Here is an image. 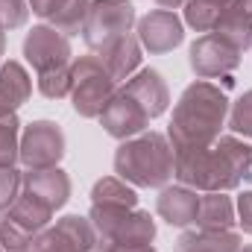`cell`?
<instances>
[{"instance_id":"9","label":"cell","mask_w":252,"mask_h":252,"mask_svg":"<svg viewBox=\"0 0 252 252\" xmlns=\"http://www.w3.org/2000/svg\"><path fill=\"white\" fill-rule=\"evenodd\" d=\"M24 59L32 64L35 73L70 67V62H73L70 38L62 35L59 30H53L50 24H38V27H32V30L27 32V38H24Z\"/></svg>"},{"instance_id":"1","label":"cell","mask_w":252,"mask_h":252,"mask_svg":"<svg viewBox=\"0 0 252 252\" xmlns=\"http://www.w3.org/2000/svg\"><path fill=\"white\" fill-rule=\"evenodd\" d=\"M173 179L199 193H229L244 182H252V144L238 135H220L211 147L176 153Z\"/></svg>"},{"instance_id":"35","label":"cell","mask_w":252,"mask_h":252,"mask_svg":"<svg viewBox=\"0 0 252 252\" xmlns=\"http://www.w3.org/2000/svg\"><path fill=\"white\" fill-rule=\"evenodd\" d=\"M238 252H252V247H241V250H238Z\"/></svg>"},{"instance_id":"6","label":"cell","mask_w":252,"mask_h":252,"mask_svg":"<svg viewBox=\"0 0 252 252\" xmlns=\"http://www.w3.org/2000/svg\"><path fill=\"white\" fill-rule=\"evenodd\" d=\"M88 220L97 229L100 244H124V247H141L156 241V220L150 211L141 208H100L91 205Z\"/></svg>"},{"instance_id":"16","label":"cell","mask_w":252,"mask_h":252,"mask_svg":"<svg viewBox=\"0 0 252 252\" xmlns=\"http://www.w3.org/2000/svg\"><path fill=\"white\" fill-rule=\"evenodd\" d=\"M241 53L252 47V0H226L220 24L214 30Z\"/></svg>"},{"instance_id":"21","label":"cell","mask_w":252,"mask_h":252,"mask_svg":"<svg viewBox=\"0 0 252 252\" xmlns=\"http://www.w3.org/2000/svg\"><path fill=\"white\" fill-rule=\"evenodd\" d=\"M91 205H100V208H138V193L121 176H103L91 188Z\"/></svg>"},{"instance_id":"11","label":"cell","mask_w":252,"mask_h":252,"mask_svg":"<svg viewBox=\"0 0 252 252\" xmlns=\"http://www.w3.org/2000/svg\"><path fill=\"white\" fill-rule=\"evenodd\" d=\"M135 35H138L141 47H144L150 56H161V53L176 50V47L185 41V24H182V18H179L176 12L153 9V12H147L144 18H138Z\"/></svg>"},{"instance_id":"13","label":"cell","mask_w":252,"mask_h":252,"mask_svg":"<svg viewBox=\"0 0 252 252\" xmlns=\"http://www.w3.org/2000/svg\"><path fill=\"white\" fill-rule=\"evenodd\" d=\"M150 121L153 118L141 109V103L135 97H129L124 88L115 94V100L100 115V126L106 129V135H112L118 141H126V138H135V135L147 132L150 129Z\"/></svg>"},{"instance_id":"7","label":"cell","mask_w":252,"mask_h":252,"mask_svg":"<svg viewBox=\"0 0 252 252\" xmlns=\"http://www.w3.org/2000/svg\"><path fill=\"white\" fill-rule=\"evenodd\" d=\"M64 132L56 121H32L21 129V164L27 170L59 167L64 158Z\"/></svg>"},{"instance_id":"34","label":"cell","mask_w":252,"mask_h":252,"mask_svg":"<svg viewBox=\"0 0 252 252\" xmlns=\"http://www.w3.org/2000/svg\"><path fill=\"white\" fill-rule=\"evenodd\" d=\"M3 56H6V30L0 27V64H3Z\"/></svg>"},{"instance_id":"2","label":"cell","mask_w":252,"mask_h":252,"mask_svg":"<svg viewBox=\"0 0 252 252\" xmlns=\"http://www.w3.org/2000/svg\"><path fill=\"white\" fill-rule=\"evenodd\" d=\"M229 106L232 103L220 85H214L208 79L190 82L182 91L179 103L173 106V118L167 126V141H170L173 153L211 147L223 135Z\"/></svg>"},{"instance_id":"5","label":"cell","mask_w":252,"mask_h":252,"mask_svg":"<svg viewBox=\"0 0 252 252\" xmlns=\"http://www.w3.org/2000/svg\"><path fill=\"white\" fill-rule=\"evenodd\" d=\"M135 24H138V15H135L132 0H91L85 27H82V38L100 56L115 41L129 35Z\"/></svg>"},{"instance_id":"10","label":"cell","mask_w":252,"mask_h":252,"mask_svg":"<svg viewBox=\"0 0 252 252\" xmlns=\"http://www.w3.org/2000/svg\"><path fill=\"white\" fill-rule=\"evenodd\" d=\"M241 50L235 44H229L223 35L217 32H205L199 35L188 47V64L196 73V79H214V76H226L241 64Z\"/></svg>"},{"instance_id":"29","label":"cell","mask_w":252,"mask_h":252,"mask_svg":"<svg viewBox=\"0 0 252 252\" xmlns=\"http://www.w3.org/2000/svg\"><path fill=\"white\" fill-rule=\"evenodd\" d=\"M30 18V3L27 0H0V27L3 30H18Z\"/></svg>"},{"instance_id":"4","label":"cell","mask_w":252,"mask_h":252,"mask_svg":"<svg viewBox=\"0 0 252 252\" xmlns=\"http://www.w3.org/2000/svg\"><path fill=\"white\" fill-rule=\"evenodd\" d=\"M118 91L121 82L106 70L100 56H79L70 62V106L79 118L100 121Z\"/></svg>"},{"instance_id":"25","label":"cell","mask_w":252,"mask_h":252,"mask_svg":"<svg viewBox=\"0 0 252 252\" xmlns=\"http://www.w3.org/2000/svg\"><path fill=\"white\" fill-rule=\"evenodd\" d=\"M229 129L232 135L244 138V141H252V88L244 91L232 106H229Z\"/></svg>"},{"instance_id":"36","label":"cell","mask_w":252,"mask_h":252,"mask_svg":"<svg viewBox=\"0 0 252 252\" xmlns=\"http://www.w3.org/2000/svg\"><path fill=\"white\" fill-rule=\"evenodd\" d=\"M0 252H3V247H0Z\"/></svg>"},{"instance_id":"23","label":"cell","mask_w":252,"mask_h":252,"mask_svg":"<svg viewBox=\"0 0 252 252\" xmlns=\"http://www.w3.org/2000/svg\"><path fill=\"white\" fill-rule=\"evenodd\" d=\"M21 129L18 115L0 118V167H15L21 161Z\"/></svg>"},{"instance_id":"24","label":"cell","mask_w":252,"mask_h":252,"mask_svg":"<svg viewBox=\"0 0 252 252\" xmlns=\"http://www.w3.org/2000/svg\"><path fill=\"white\" fill-rule=\"evenodd\" d=\"M88 6H91V0H67L47 24H50L53 30H59L62 35H67V38H70V35H79L82 27H85Z\"/></svg>"},{"instance_id":"19","label":"cell","mask_w":252,"mask_h":252,"mask_svg":"<svg viewBox=\"0 0 252 252\" xmlns=\"http://www.w3.org/2000/svg\"><path fill=\"white\" fill-rule=\"evenodd\" d=\"M100 59L106 64V70L118 79V82H126L132 73L141 70V59H144V47L138 41V35H124L121 41H115L109 50L100 53Z\"/></svg>"},{"instance_id":"3","label":"cell","mask_w":252,"mask_h":252,"mask_svg":"<svg viewBox=\"0 0 252 252\" xmlns=\"http://www.w3.org/2000/svg\"><path fill=\"white\" fill-rule=\"evenodd\" d=\"M115 173L132 188H164L176 173V153L161 132H141L115 150Z\"/></svg>"},{"instance_id":"12","label":"cell","mask_w":252,"mask_h":252,"mask_svg":"<svg viewBox=\"0 0 252 252\" xmlns=\"http://www.w3.org/2000/svg\"><path fill=\"white\" fill-rule=\"evenodd\" d=\"M70 176L62 167H47V170H27L24 173V188L21 196H27L32 205H38L41 211H47L50 217L70 199Z\"/></svg>"},{"instance_id":"15","label":"cell","mask_w":252,"mask_h":252,"mask_svg":"<svg viewBox=\"0 0 252 252\" xmlns=\"http://www.w3.org/2000/svg\"><path fill=\"white\" fill-rule=\"evenodd\" d=\"M156 211L167 226L176 229H188L196 223V211H199V190L188 185H164L158 199H156Z\"/></svg>"},{"instance_id":"18","label":"cell","mask_w":252,"mask_h":252,"mask_svg":"<svg viewBox=\"0 0 252 252\" xmlns=\"http://www.w3.org/2000/svg\"><path fill=\"white\" fill-rule=\"evenodd\" d=\"M32 94V79L27 67L15 59L0 64V118L15 115Z\"/></svg>"},{"instance_id":"14","label":"cell","mask_w":252,"mask_h":252,"mask_svg":"<svg viewBox=\"0 0 252 252\" xmlns=\"http://www.w3.org/2000/svg\"><path fill=\"white\" fill-rule=\"evenodd\" d=\"M121 88H124L129 97H135V100L141 103V109H144L153 121L161 118V115L167 112V106H170V88H167L164 76H161L156 67H141L138 73H132V76L126 79Z\"/></svg>"},{"instance_id":"20","label":"cell","mask_w":252,"mask_h":252,"mask_svg":"<svg viewBox=\"0 0 252 252\" xmlns=\"http://www.w3.org/2000/svg\"><path fill=\"white\" fill-rule=\"evenodd\" d=\"M244 247L238 232H199V229H188L179 241H176V252H238Z\"/></svg>"},{"instance_id":"27","label":"cell","mask_w":252,"mask_h":252,"mask_svg":"<svg viewBox=\"0 0 252 252\" xmlns=\"http://www.w3.org/2000/svg\"><path fill=\"white\" fill-rule=\"evenodd\" d=\"M38 91H41L47 100L70 97V67H59V70L38 73Z\"/></svg>"},{"instance_id":"30","label":"cell","mask_w":252,"mask_h":252,"mask_svg":"<svg viewBox=\"0 0 252 252\" xmlns=\"http://www.w3.org/2000/svg\"><path fill=\"white\" fill-rule=\"evenodd\" d=\"M235 214H238V226L252 235V190H244L238 196V205H235Z\"/></svg>"},{"instance_id":"33","label":"cell","mask_w":252,"mask_h":252,"mask_svg":"<svg viewBox=\"0 0 252 252\" xmlns=\"http://www.w3.org/2000/svg\"><path fill=\"white\" fill-rule=\"evenodd\" d=\"M161 9H167V12H173V9H179V6H185L188 0H156Z\"/></svg>"},{"instance_id":"26","label":"cell","mask_w":252,"mask_h":252,"mask_svg":"<svg viewBox=\"0 0 252 252\" xmlns=\"http://www.w3.org/2000/svg\"><path fill=\"white\" fill-rule=\"evenodd\" d=\"M38 235L27 232L24 226H18L15 220H9L6 214L0 217V247L3 252H30Z\"/></svg>"},{"instance_id":"32","label":"cell","mask_w":252,"mask_h":252,"mask_svg":"<svg viewBox=\"0 0 252 252\" xmlns=\"http://www.w3.org/2000/svg\"><path fill=\"white\" fill-rule=\"evenodd\" d=\"M94 252H156L153 244H141V247H124V244H97Z\"/></svg>"},{"instance_id":"28","label":"cell","mask_w":252,"mask_h":252,"mask_svg":"<svg viewBox=\"0 0 252 252\" xmlns=\"http://www.w3.org/2000/svg\"><path fill=\"white\" fill-rule=\"evenodd\" d=\"M24 188V173L18 167H0V211H9Z\"/></svg>"},{"instance_id":"8","label":"cell","mask_w":252,"mask_h":252,"mask_svg":"<svg viewBox=\"0 0 252 252\" xmlns=\"http://www.w3.org/2000/svg\"><path fill=\"white\" fill-rule=\"evenodd\" d=\"M97 244H100V238L88 217L64 214L35 238L30 252H94Z\"/></svg>"},{"instance_id":"17","label":"cell","mask_w":252,"mask_h":252,"mask_svg":"<svg viewBox=\"0 0 252 252\" xmlns=\"http://www.w3.org/2000/svg\"><path fill=\"white\" fill-rule=\"evenodd\" d=\"M235 223H238V214H235L232 196H226L223 190L199 193V211H196V223L190 229H199V232H229Z\"/></svg>"},{"instance_id":"31","label":"cell","mask_w":252,"mask_h":252,"mask_svg":"<svg viewBox=\"0 0 252 252\" xmlns=\"http://www.w3.org/2000/svg\"><path fill=\"white\" fill-rule=\"evenodd\" d=\"M27 3H30V12H32V15H38L41 21H50L67 0H27Z\"/></svg>"},{"instance_id":"22","label":"cell","mask_w":252,"mask_h":252,"mask_svg":"<svg viewBox=\"0 0 252 252\" xmlns=\"http://www.w3.org/2000/svg\"><path fill=\"white\" fill-rule=\"evenodd\" d=\"M226 0H188L185 3V24L193 32H214L220 24Z\"/></svg>"}]
</instances>
